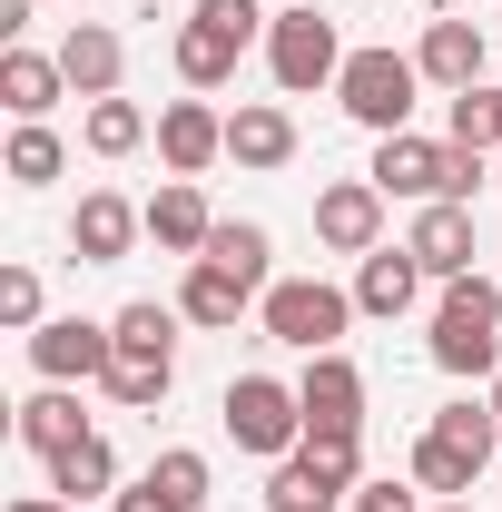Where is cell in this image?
Returning a JSON list of instances; mask_svg holds the SVG:
<instances>
[{"label": "cell", "mask_w": 502, "mask_h": 512, "mask_svg": "<svg viewBox=\"0 0 502 512\" xmlns=\"http://www.w3.org/2000/svg\"><path fill=\"white\" fill-rule=\"evenodd\" d=\"M502 453V414L493 394H463V404H443L434 424L414 434V483L434 493V503H473V483H483V463Z\"/></svg>", "instance_id": "obj_1"}, {"label": "cell", "mask_w": 502, "mask_h": 512, "mask_svg": "<svg viewBox=\"0 0 502 512\" xmlns=\"http://www.w3.org/2000/svg\"><path fill=\"white\" fill-rule=\"evenodd\" d=\"M424 355H434L443 375H502V286L493 276H453L434 296V335H424Z\"/></svg>", "instance_id": "obj_2"}, {"label": "cell", "mask_w": 502, "mask_h": 512, "mask_svg": "<svg viewBox=\"0 0 502 512\" xmlns=\"http://www.w3.org/2000/svg\"><path fill=\"white\" fill-rule=\"evenodd\" d=\"M256 325H266V345H286V355H335V345H345V325H355V286L276 276V286L256 296Z\"/></svg>", "instance_id": "obj_3"}, {"label": "cell", "mask_w": 502, "mask_h": 512, "mask_svg": "<svg viewBox=\"0 0 502 512\" xmlns=\"http://www.w3.org/2000/svg\"><path fill=\"white\" fill-rule=\"evenodd\" d=\"M217 424H227V444L256 453V463H286V453L306 444V404H296L286 375H237L217 394Z\"/></svg>", "instance_id": "obj_4"}, {"label": "cell", "mask_w": 502, "mask_h": 512, "mask_svg": "<svg viewBox=\"0 0 502 512\" xmlns=\"http://www.w3.org/2000/svg\"><path fill=\"white\" fill-rule=\"evenodd\" d=\"M266 79H276L286 99H315V89L345 79V40H335V20H325L315 0H286V10H276V30H266Z\"/></svg>", "instance_id": "obj_5"}, {"label": "cell", "mask_w": 502, "mask_h": 512, "mask_svg": "<svg viewBox=\"0 0 502 512\" xmlns=\"http://www.w3.org/2000/svg\"><path fill=\"white\" fill-rule=\"evenodd\" d=\"M414 99H424V69L404 60V50H345V79H335V109H345L355 128L394 138V128H414Z\"/></svg>", "instance_id": "obj_6"}, {"label": "cell", "mask_w": 502, "mask_h": 512, "mask_svg": "<svg viewBox=\"0 0 502 512\" xmlns=\"http://www.w3.org/2000/svg\"><path fill=\"white\" fill-rule=\"evenodd\" d=\"M30 365H40V384H109V365H119V335L89 316H50L40 335H30Z\"/></svg>", "instance_id": "obj_7"}, {"label": "cell", "mask_w": 502, "mask_h": 512, "mask_svg": "<svg viewBox=\"0 0 502 512\" xmlns=\"http://www.w3.org/2000/svg\"><path fill=\"white\" fill-rule=\"evenodd\" d=\"M296 404H306V434H365V365H355L345 345H335V355H306Z\"/></svg>", "instance_id": "obj_8"}, {"label": "cell", "mask_w": 502, "mask_h": 512, "mask_svg": "<svg viewBox=\"0 0 502 512\" xmlns=\"http://www.w3.org/2000/svg\"><path fill=\"white\" fill-rule=\"evenodd\" d=\"M315 247H335V256H375L384 247V188L375 178L315 188Z\"/></svg>", "instance_id": "obj_9"}, {"label": "cell", "mask_w": 502, "mask_h": 512, "mask_svg": "<svg viewBox=\"0 0 502 512\" xmlns=\"http://www.w3.org/2000/svg\"><path fill=\"white\" fill-rule=\"evenodd\" d=\"M158 158H168V178H207V168L227 158V109L168 99V109H158Z\"/></svg>", "instance_id": "obj_10"}, {"label": "cell", "mask_w": 502, "mask_h": 512, "mask_svg": "<svg viewBox=\"0 0 502 512\" xmlns=\"http://www.w3.org/2000/svg\"><path fill=\"white\" fill-rule=\"evenodd\" d=\"M138 237H148V207H128L119 188H89L79 217H69V256H79V266H119Z\"/></svg>", "instance_id": "obj_11"}, {"label": "cell", "mask_w": 502, "mask_h": 512, "mask_svg": "<svg viewBox=\"0 0 502 512\" xmlns=\"http://www.w3.org/2000/svg\"><path fill=\"white\" fill-rule=\"evenodd\" d=\"M404 247H414V266H424L434 286L473 276V207H463V197H434V207L404 227Z\"/></svg>", "instance_id": "obj_12"}, {"label": "cell", "mask_w": 502, "mask_h": 512, "mask_svg": "<svg viewBox=\"0 0 502 512\" xmlns=\"http://www.w3.org/2000/svg\"><path fill=\"white\" fill-rule=\"evenodd\" d=\"M247 50H256L247 30H227V20H207V10H188V20H178V79H188L197 99H207V89H227Z\"/></svg>", "instance_id": "obj_13"}, {"label": "cell", "mask_w": 502, "mask_h": 512, "mask_svg": "<svg viewBox=\"0 0 502 512\" xmlns=\"http://www.w3.org/2000/svg\"><path fill=\"white\" fill-rule=\"evenodd\" d=\"M60 69H69V89H79V99H119V79H128V40L109 30V20H69Z\"/></svg>", "instance_id": "obj_14"}, {"label": "cell", "mask_w": 502, "mask_h": 512, "mask_svg": "<svg viewBox=\"0 0 502 512\" xmlns=\"http://www.w3.org/2000/svg\"><path fill=\"white\" fill-rule=\"evenodd\" d=\"M414 296H424V266H414V247H375V256H355V316H414Z\"/></svg>", "instance_id": "obj_15"}, {"label": "cell", "mask_w": 502, "mask_h": 512, "mask_svg": "<svg viewBox=\"0 0 502 512\" xmlns=\"http://www.w3.org/2000/svg\"><path fill=\"white\" fill-rule=\"evenodd\" d=\"M227 158L256 168V178H276V168L296 158V109H286V99H247V109L227 119Z\"/></svg>", "instance_id": "obj_16"}, {"label": "cell", "mask_w": 502, "mask_h": 512, "mask_svg": "<svg viewBox=\"0 0 502 512\" xmlns=\"http://www.w3.org/2000/svg\"><path fill=\"white\" fill-rule=\"evenodd\" d=\"M148 237H158V247L168 256H207V237H217V207H207V188H197V178H168V188L148 197Z\"/></svg>", "instance_id": "obj_17"}, {"label": "cell", "mask_w": 502, "mask_h": 512, "mask_svg": "<svg viewBox=\"0 0 502 512\" xmlns=\"http://www.w3.org/2000/svg\"><path fill=\"white\" fill-rule=\"evenodd\" d=\"M60 99H69L60 50H20V40L0 50V109H10V119H50Z\"/></svg>", "instance_id": "obj_18"}, {"label": "cell", "mask_w": 502, "mask_h": 512, "mask_svg": "<svg viewBox=\"0 0 502 512\" xmlns=\"http://www.w3.org/2000/svg\"><path fill=\"white\" fill-rule=\"evenodd\" d=\"M483 30L473 20H424V50H414V69H424V89H483Z\"/></svg>", "instance_id": "obj_19"}, {"label": "cell", "mask_w": 502, "mask_h": 512, "mask_svg": "<svg viewBox=\"0 0 502 512\" xmlns=\"http://www.w3.org/2000/svg\"><path fill=\"white\" fill-rule=\"evenodd\" d=\"M247 306H256V286H247V276H227V266H207V256H197L188 276H178V316H188V325H207V335H227V325L247 316Z\"/></svg>", "instance_id": "obj_20"}, {"label": "cell", "mask_w": 502, "mask_h": 512, "mask_svg": "<svg viewBox=\"0 0 502 512\" xmlns=\"http://www.w3.org/2000/svg\"><path fill=\"white\" fill-rule=\"evenodd\" d=\"M345 503H355V493H345L306 444L286 453V463H266V512H345Z\"/></svg>", "instance_id": "obj_21"}, {"label": "cell", "mask_w": 502, "mask_h": 512, "mask_svg": "<svg viewBox=\"0 0 502 512\" xmlns=\"http://www.w3.org/2000/svg\"><path fill=\"white\" fill-rule=\"evenodd\" d=\"M40 473H50V493H60V503H99V493H119V453H109V434H99V424H89L69 453H50Z\"/></svg>", "instance_id": "obj_22"}, {"label": "cell", "mask_w": 502, "mask_h": 512, "mask_svg": "<svg viewBox=\"0 0 502 512\" xmlns=\"http://www.w3.org/2000/svg\"><path fill=\"white\" fill-rule=\"evenodd\" d=\"M10 434L40 453V463H50V453H69L79 434H89V414H79V384H40V394L20 404V424H10Z\"/></svg>", "instance_id": "obj_23"}, {"label": "cell", "mask_w": 502, "mask_h": 512, "mask_svg": "<svg viewBox=\"0 0 502 512\" xmlns=\"http://www.w3.org/2000/svg\"><path fill=\"white\" fill-rule=\"evenodd\" d=\"M178 306H158V296H138V306H119L109 316V335H119V365H178Z\"/></svg>", "instance_id": "obj_24"}, {"label": "cell", "mask_w": 502, "mask_h": 512, "mask_svg": "<svg viewBox=\"0 0 502 512\" xmlns=\"http://www.w3.org/2000/svg\"><path fill=\"white\" fill-rule=\"evenodd\" d=\"M148 138H158V128H148L138 99H89V109H79V148H89V158H138Z\"/></svg>", "instance_id": "obj_25"}, {"label": "cell", "mask_w": 502, "mask_h": 512, "mask_svg": "<svg viewBox=\"0 0 502 512\" xmlns=\"http://www.w3.org/2000/svg\"><path fill=\"white\" fill-rule=\"evenodd\" d=\"M207 266H227V276H247L256 296H266V286H276V276H266V266H276V237H266L256 217H217V237H207Z\"/></svg>", "instance_id": "obj_26"}, {"label": "cell", "mask_w": 502, "mask_h": 512, "mask_svg": "<svg viewBox=\"0 0 502 512\" xmlns=\"http://www.w3.org/2000/svg\"><path fill=\"white\" fill-rule=\"evenodd\" d=\"M0 168H10V188H50V178L69 168V138L50 119H20V128H10V148H0Z\"/></svg>", "instance_id": "obj_27"}, {"label": "cell", "mask_w": 502, "mask_h": 512, "mask_svg": "<svg viewBox=\"0 0 502 512\" xmlns=\"http://www.w3.org/2000/svg\"><path fill=\"white\" fill-rule=\"evenodd\" d=\"M148 483H158V493H168V503H207V483H217V473H207V453H197V444H168V453H158V463H148Z\"/></svg>", "instance_id": "obj_28"}, {"label": "cell", "mask_w": 502, "mask_h": 512, "mask_svg": "<svg viewBox=\"0 0 502 512\" xmlns=\"http://www.w3.org/2000/svg\"><path fill=\"white\" fill-rule=\"evenodd\" d=\"M168 384H178V365H109L99 394H109L119 414H148V404H168Z\"/></svg>", "instance_id": "obj_29"}, {"label": "cell", "mask_w": 502, "mask_h": 512, "mask_svg": "<svg viewBox=\"0 0 502 512\" xmlns=\"http://www.w3.org/2000/svg\"><path fill=\"white\" fill-rule=\"evenodd\" d=\"M0 325H10V335H40V276H30V266H0Z\"/></svg>", "instance_id": "obj_30"}, {"label": "cell", "mask_w": 502, "mask_h": 512, "mask_svg": "<svg viewBox=\"0 0 502 512\" xmlns=\"http://www.w3.org/2000/svg\"><path fill=\"white\" fill-rule=\"evenodd\" d=\"M443 138L493 158V109H483V89H453V109H443Z\"/></svg>", "instance_id": "obj_31"}, {"label": "cell", "mask_w": 502, "mask_h": 512, "mask_svg": "<svg viewBox=\"0 0 502 512\" xmlns=\"http://www.w3.org/2000/svg\"><path fill=\"white\" fill-rule=\"evenodd\" d=\"M414 493H424V483H355V503H345V512H424Z\"/></svg>", "instance_id": "obj_32"}, {"label": "cell", "mask_w": 502, "mask_h": 512, "mask_svg": "<svg viewBox=\"0 0 502 512\" xmlns=\"http://www.w3.org/2000/svg\"><path fill=\"white\" fill-rule=\"evenodd\" d=\"M109 512H188V503H168V493H158V483L138 473V483H128V493H119V503H109Z\"/></svg>", "instance_id": "obj_33"}, {"label": "cell", "mask_w": 502, "mask_h": 512, "mask_svg": "<svg viewBox=\"0 0 502 512\" xmlns=\"http://www.w3.org/2000/svg\"><path fill=\"white\" fill-rule=\"evenodd\" d=\"M10 512H89V503H60V493H20Z\"/></svg>", "instance_id": "obj_34"}, {"label": "cell", "mask_w": 502, "mask_h": 512, "mask_svg": "<svg viewBox=\"0 0 502 512\" xmlns=\"http://www.w3.org/2000/svg\"><path fill=\"white\" fill-rule=\"evenodd\" d=\"M30 30V0H0V40H20Z\"/></svg>", "instance_id": "obj_35"}, {"label": "cell", "mask_w": 502, "mask_h": 512, "mask_svg": "<svg viewBox=\"0 0 502 512\" xmlns=\"http://www.w3.org/2000/svg\"><path fill=\"white\" fill-rule=\"evenodd\" d=\"M483 109H493V148H502V79H483Z\"/></svg>", "instance_id": "obj_36"}, {"label": "cell", "mask_w": 502, "mask_h": 512, "mask_svg": "<svg viewBox=\"0 0 502 512\" xmlns=\"http://www.w3.org/2000/svg\"><path fill=\"white\" fill-rule=\"evenodd\" d=\"M483 394H493V414H502V375H493V384H483Z\"/></svg>", "instance_id": "obj_37"}, {"label": "cell", "mask_w": 502, "mask_h": 512, "mask_svg": "<svg viewBox=\"0 0 502 512\" xmlns=\"http://www.w3.org/2000/svg\"><path fill=\"white\" fill-rule=\"evenodd\" d=\"M434 512H473V503H434Z\"/></svg>", "instance_id": "obj_38"}, {"label": "cell", "mask_w": 502, "mask_h": 512, "mask_svg": "<svg viewBox=\"0 0 502 512\" xmlns=\"http://www.w3.org/2000/svg\"><path fill=\"white\" fill-rule=\"evenodd\" d=\"M493 188H502V168H493Z\"/></svg>", "instance_id": "obj_39"}]
</instances>
